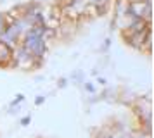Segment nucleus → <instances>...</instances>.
I'll return each mask as SVG.
<instances>
[{
	"label": "nucleus",
	"instance_id": "obj_1",
	"mask_svg": "<svg viewBox=\"0 0 154 138\" xmlns=\"http://www.w3.org/2000/svg\"><path fill=\"white\" fill-rule=\"evenodd\" d=\"M12 64L17 66V68H21V69H31L38 64V61L29 54V50H26L21 45V47L12 48Z\"/></svg>",
	"mask_w": 154,
	"mask_h": 138
},
{
	"label": "nucleus",
	"instance_id": "obj_2",
	"mask_svg": "<svg viewBox=\"0 0 154 138\" xmlns=\"http://www.w3.org/2000/svg\"><path fill=\"white\" fill-rule=\"evenodd\" d=\"M5 28H7V16L0 14V34L5 31Z\"/></svg>",
	"mask_w": 154,
	"mask_h": 138
}]
</instances>
